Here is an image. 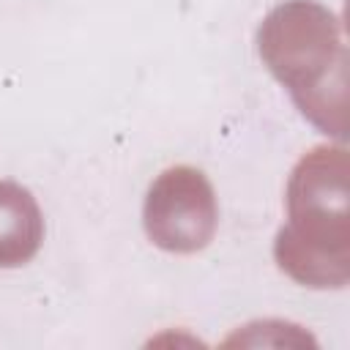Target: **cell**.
Here are the masks:
<instances>
[{
    "instance_id": "cell-1",
    "label": "cell",
    "mask_w": 350,
    "mask_h": 350,
    "mask_svg": "<svg viewBox=\"0 0 350 350\" xmlns=\"http://www.w3.org/2000/svg\"><path fill=\"white\" fill-rule=\"evenodd\" d=\"M345 145H314L284 189L287 221L276 232L282 273L312 290H342L350 279V189Z\"/></svg>"
},
{
    "instance_id": "cell-2",
    "label": "cell",
    "mask_w": 350,
    "mask_h": 350,
    "mask_svg": "<svg viewBox=\"0 0 350 350\" xmlns=\"http://www.w3.org/2000/svg\"><path fill=\"white\" fill-rule=\"evenodd\" d=\"M257 52L298 112L320 131L345 139L347 46L339 16L314 0H284L260 22Z\"/></svg>"
},
{
    "instance_id": "cell-3",
    "label": "cell",
    "mask_w": 350,
    "mask_h": 350,
    "mask_svg": "<svg viewBox=\"0 0 350 350\" xmlns=\"http://www.w3.org/2000/svg\"><path fill=\"white\" fill-rule=\"evenodd\" d=\"M145 235L164 252H202L219 227V202L208 175L189 164H175L156 175L142 205Z\"/></svg>"
},
{
    "instance_id": "cell-4",
    "label": "cell",
    "mask_w": 350,
    "mask_h": 350,
    "mask_svg": "<svg viewBox=\"0 0 350 350\" xmlns=\"http://www.w3.org/2000/svg\"><path fill=\"white\" fill-rule=\"evenodd\" d=\"M44 241V213L16 180H0V268L30 262Z\"/></svg>"
}]
</instances>
